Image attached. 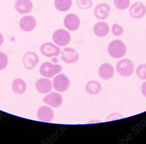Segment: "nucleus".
<instances>
[{"instance_id": "nucleus-21", "label": "nucleus", "mask_w": 146, "mask_h": 144, "mask_svg": "<svg viewBox=\"0 0 146 144\" xmlns=\"http://www.w3.org/2000/svg\"><path fill=\"white\" fill-rule=\"evenodd\" d=\"M72 5V0H55L54 6L56 9L62 12L68 11Z\"/></svg>"}, {"instance_id": "nucleus-4", "label": "nucleus", "mask_w": 146, "mask_h": 144, "mask_svg": "<svg viewBox=\"0 0 146 144\" xmlns=\"http://www.w3.org/2000/svg\"><path fill=\"white\" fill-rule=\"evenodd\" d=\"M52 86L57 92L63 93L68 89L70 86V81L64 74H60L54 78Z\"/></svg>"}, {"instance_id": "nucleus-5", "label": "nucleus", "mask_w": 146, "mask_h": 144, "mask_svg": "<svg viewBox=\"0 0 146 144\" xmlns=\"http://www.w3.org/2000/svg\"><path fill=\"white\" fill-rule=\"evenodd\" d=\"M70 35L68 31L63 29H59L55 31L52 39L56 45L64 47L68 45L70 41Z\"/></svg>"}, {"instance_id": "nucleus-29", "label": "nucleus", "mask_w": 146, "mask_h": 144, "mask_svg": "<svg viewBox=\"0 0 146 144\" xmlns=\"http://www.w3.org/2000/svg\"><path fill=\"white\" fill-rule=\"evenodd\" d=\"M3 42H4V37L2 34L0 33V46L2 45Z\"/></svg>"}, {"instance_id": "nucleus-16", "label": "nucleus", "mask_w": 146, "mask_h": 144, "mask_svg": "<svg viewBox=\"0 0 146 144\" xmlns=\"http://www.w3.org/2000/svg\"><path fill=\"white\" fill-rule=\"evenodd\" d=\"M98 74L102 79L105 80L110 79L113 76L114 68L110 63H104L99 67Z\"/></svg>"}, {"instance_id": "nucleus-23", "label": "nucleus", "mask_w": 146, "mask_h": 144, "mask_svg": "<svg viewBox=\"0 0 146 144\" xmlns=\"http://www.w3.org/2000/svg\"><path fill=\"white\" fill-rule=\"evenodd\" d=\"M93 0H76L79 8L82 9H87L92 6Z\"/></svg>"}, {"instance_id": "nucleus-11", "label": "nucleus", "mask_w": 146, "mask_h": 144, "mask_svg": "<svg viewBox=\"0 0 146 144\" xmlns=\"http://www.w3.org/2000/svg\"><path fill=\"white\" fill-rule=\"evenodd\" d=\"M64 25L70 31H75L79 28L80 20L77 15L71 13L65 17Z\"/></svg>"}, {"instance_id": "nucleus-8", "label": "nucleus", "mask_w": 146, "mask_h": 144, "mask_svg": "<svg viewBox=\"0 0 146 144\" xmlns=\"http://www.w3.org/2000/svg\"><path fill=\"white\" fill-rule=\"evenodd\" d=\"M42 101L52 108H57L62 104L63 97L59 93L52 92L46 95L42 99Z\"/></svg>"}, {"instance_id": "nucleus-13", "label": "nucleus", "mask_w": 146, "mask_h": 144, "mask_svg": "<svg viewBox=\"0 0 146 144\" xmlns=\"http://www.w3.org/2000/svg\"><path fill=\"white\" fill-rule=\"evenodd\" d=\"M36 25V19L31 15H26L20 20V27L25 32H29L33 31L35 28Z\"/></svg>"}, {"instance_id": "nucleus-28", "label": "nucleus", "mask_w": 146, "mask_h": 144, "mask_svg": "<svg viewBox=\"0 0 146 144\" xmlns=\"http://www.w3.org/2000/svg\"><path fill=\"white\" fill-rule=\"evenodd\" d=\"M141 92L146 97V81L141 86Z\"/></svg>"}, {"instance_id": "nucleus-6", "label": "nucleus", "mask_w": 146, "mask_h": 144, "mask_svg": "<svg viewBox=\"0 0 146 144\" xmlns=\"http://www.w3.org/2000/svg\"><path fill=\"white\" fill-rule=\"evenodd\" d=\"M39 61V57L36 53L33 52H28L23 57V65L26 69L28 70L33 69Z\"/></svg>"}, {"instance_id": "nucleus-1", "label": "nucleus", "mask_w": 146, "mask_h": 144, "mask_svg": "<svg viewBox=\"0 0 146 144\" xmlns=\"http://www.w3.org/2000/svg\"><path fill=\"white\" fill-rule=\"evenodd\" d=\"M108 53L113 58H121L127 53V47L121 40H114L111 41L108 46Z\"/></svg>"}, {"instance_id": "nucleus-12", "label": "nucleus", "mask_w": 146, "mask_h": 144, "mask_svg": "<svg viewBox=\"0 0 146 144\" xmlns=\"http://www.w3.org/2000/svg\"><path fill=\"white\" fill-rule=\"evenodd\" d=\"M129 13L131 17L134 19H141L146 15V6L142 2H136L131 6Z\"/></svg>"}, {"instance_id": "nucleus-27", "label": "nucleus", "mask_w": 146, "mask_h": 144, "mask_svg": "<svg viewBox=\"0 0 146 144\" xmlns=\"http://www.w3.org/2000/svg\"><path fill=\"white\" fill-rule=\"evenodd\" d=\"M123 118V117L120 113H111L106 120V121H115V120H119V119H122Z\"/></svg>"}, {"instance_id": "nucleus-22", "label": "nucleus", "mask_w": 146, "mask_h": 144, "mask_svg": "<svg viewBox=\"0 0 146 144\" xmlns=\"http://www.w3.org/2000/svg\"><path fill=\"white\" fill-rule=\"evenodd\" d=\"M130 3V0H114V4L115 7L120 10L127 9Z\"/></svg>"}, {"instance_id": "nucleus-9", "label": "nucleus", "mask_w": 146, "mask_h": 144, "mask_svg": "<svg viewBox=\"0 0 146 144\" xmlns=\"http://www.w3.org/2000/svg\"><path fill=\"white\" fill-rule=\"evenodd\" d=\"M61 59L67 64H74L78 61L79 55L74 49L66 47L61 52Z\"/></svg>"}, {"instance_id": "nucleus-20", "label": "nucleus", "mask_w": 146, "mask_h": 144, "mask_svg": "<svg viewBox=\"0 0 146 144\" xmlns=\"http://www.w3.org/2000/svg\"><path fill=\"white\" fill-rule=\"evenodd\" d=\"M93 31L98 37H105L109 33L110 26L108 23L105 22H99L95 25Z\"/></svg>"}, {"instance_id": "nucleus-14", "label": "nucleus", "mask_w": 146, "mask_h": 144, "mask_svg": "<svg viewBox=\"0 0 146 144\" xmlns=\"http://www.w3.org/2000/svg\"><path fill=\"white\" fill-rule=\"evenodd\" d=\"M36 90L41 94H46L52 90V82L49 79L46 78L39 79L35 84Z\"/></svg>"}, {"instance_id": "nucleus-24", "label": "nucleus", "mask_w": 146, "mask_h": 144, "mask_svg": "<svg viewBox=\"0 0 146 144\" xmlns=\"http://www.w3.org/2000/svg\"><path fill=\"white\" fill-rule=\"evenodd\" d=\"M138 77L142 80H146V64L140 65L136 71Z\"/></svg>"}, {"instance_id": "nucleus-2", "label": "nucleus", "mask_w": 146, "mask_h": 144, "mask_svg": "<svg viewBox=\"0 0 146 144\" xmlns=\"http://www.w3.org/2000/svg\"><path fill=\"white\" fill-rule=\"evenodd\" d=\"M62 70V66L59 64L54 65L50 62H46L41 65L39 71L44 77L52 78L56 74L60 73Z\"/></svg>"}, {"instance_id": "nucleus-15", "label": "nucleus", "mask_w": 146, "mask_h": 144, "mask_svg": "<svg viewBox=\"0 0 146 144\" xmlns=\"http://www.w3.org/2000/svg\"><path fill=\"white\" fill-rule=\"evenodd\" d=\"M110 11V7L109 4L105 3H100L96 7L94 14L98 19L104 20L109 17Z\"/></svg>"}, {"instance_id": "nucleus-18", "label": "nucleus", "mask_w": 146, "mask_h": 144, "mask_svg": "<svg viewBox=\"0 0 146 144\" xmlns=\"http://www.w3.org/2000/svg\"><path fill=\"white\" fill-rule=\"evenodd\" d=\"M11 88L13 93L16 94L22 95L26 91L27 85L23 80L20 78H16L13 80Z\"/></svg>"}, {"instance_id": "nucleus-30", "label": "nucleus", "mask_w": 146, "mask_h": 144, "mask_svg": "<svg viewBox=\"0 0 146 144\" xmlns=\"http://www.w3.org/2000/svg\"><path fill=\"white\" fill-rule=\"evenodd\" d=\"M94 121H95V120H94ZM96 123L100 122H101L99 121H98V120H96ZM96 122H95V121H93V120H92V121H90L88 123H95Z\"/></svg>"}, {"instance_id": "nucleus-17", "label": "nucleus", "mask_w": 146, "mask_h": 144, "mask_svg": "<svg viewBox=\"0 0 146 144\" xmlns=\"http://www.w3.org/2000/svg\"><path fill=\"white\" fill-rule=\"evenodd\" d=\"M15 10L21 14L29 13L33 9V3L31 0H17L15 5Z\"/></svg>"}, {"instance_id": "nucleus-19", "label": "nucleus", "mask_w": 146, "mask_h": 144, "mask_svg": "<svg viewBox=\"0 0 146 144\" xmlns=\"http://www.w3.org/2000/svg\"><path fill=\"white\" fill-rule=\"evenodd\" d=\"M102 89L101 84L96 80L90 81L85 85L86 92L91 95L98 94L102 91Z\"/></svg>"}, {"instance_id": "nucleus-10", "label": "nucleus", "mask_w": 146, "mask_h": 144, "mask_svg": "<svg viewBox=\"0 0 146 144\" xmlns=\"http://www.w3.org/2000/svg\"><path fill=\"white\" fill-rule=\"evenodd\" d=\"M41 53L46 57L57 56L60 53V48L51 43H46L40 47Z\"/></svg>"}, {"instance_id": "nucleus-26", "label": "nucleus", "mask_w": 146, "mask_h": 144, "mask_svg": "<svg viewBox=\"0 0 146 144\" xmlns=\"http://www.w3.org/2000/svg\"><path fill=\"white\" fill-rule=\"evenodd\" d=\"M112 33L115 36H120L124 32L123 28L117 24H114L111 28Z\"/></svg>"}, {"instance_id": "nucleus-3", "label": "nucleus", "mask_w": 146, "mask_h": 144, "mask_svg": "<svg viewBox=\"0 0 146 144\" xmlns=\"http://www.w3.org/2000/svg\"><path fill=\"white\" fill-rule=\"evenodd\" d=\"M116 71L121 76L129 77L134 71V66L131 60L124 59L119 61L116 66Z\"/></svg>"}, {"instance_id": "nucleus-25", "label": "nucleus", "mask_w": 146, "mask_h": 144, "mask_svg": "<svg viewBox=\"0 0 146 144\" xmlns=\"http://www.w3.org/2000/svg\"><path fill=\"white\" fill-rule=\"evenodd\" d=\"M9 58L6 54L0 52V70L4 69L8 65Z\"/></svg>"}, {"instance_id": "nucleus-7", "label": "nucleus", "mask_w": 146, "mask_h": 144, "mask_svg": "<svg viewBox=\"0 0 146 144\" xmlns=\"http://www.w3.org/2000/svg\"><path fill=\"white\" fill-rule=\"evenodd\" d=\"M37 117L39 121L50 122L54 120V113L52 109L46 106L40 107L37 111Z\"/></svg>"}]
</instances>
